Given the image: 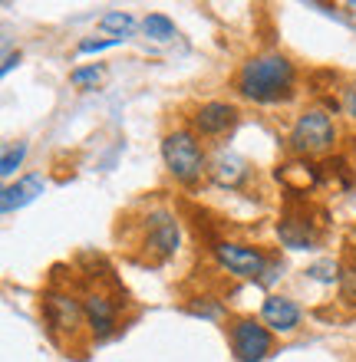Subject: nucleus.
Instances as JSON below:
<instances>
[{"label": "nucleus", "mask_w": 356, "mask_h": 362, "mask_svg": "<svg viewBox=\"0 0 356 362\" xmlns=\"http://www.w3.org/2000/svg\"><path fill=\"white\" fill-rule=\"evenodd\" d=\"M231 349L238 362H264L270 353V329L254 316H241L231 323Z\"/></svg>", "instance_id": "8"}, {"label": "nucleus", "mask_w": 356, "mask_h": 362, "mask_svg": "<svg viewBox=\"0 0 356 362\" xmlns=\"http://www.w3.org/2000/svg\"><path fill=\"white\" fill-rule=\"evenodd\" d=\"M294 63L280 53H264V57L248 59L244 66L238 69V79L234 86L244 99H254V103H280L294 93Z\"/></svg>", "instance_id": "1"}, {"label": "nucleus", "mask_w": 356, "mask_h": 362, "mask_svg": "<svg viewBox=\"0 0 356 362\" xmlns=\"http://www.w3.org/2000/svg\"><path fill=\"white\" fill-rule=\"evenodd\" d=\"M69 79H73V86H99L103 83V66H83V69H73L69 73Z\"/></svg>", "instance_id": "19"}, {"label": "nucleus", "mask_w": 356, "mask_h": 362, "mask_svg": "<svg viewBox=\"0 0 356 362\" xmlns=\"http://www.w3.org/2000/svg\"><path fill=\"white\" fill-rule=\"evenodd\" d=\"M142 30H145V37L159 40V43H165V40L175 37V23L165 17V13H149V17H145V23H142Z\"/></svg>", "instance_id": "15"}, {"label": "nucleus", "mask_w": 356, "mask_h": 362, "mask_svg": "<svg viewBox=\"0 0 356 362\" xmlns=\"http://www.w3.org/2000/svg\"><path fill=\"white\" fill-rule=\"evenodd\" d=\"M260 320H264V326L274 329V333H294L300 326V306L294 303V300H287V296L274 293L260 306Z\"/></svg>", "instance_id": "9"}, {"label": "nucleus", "mask_w": 356, "mask_h": 362, "mask_svg": "<svg viewBox=\"0 0 356 362\" xmlns=\"http://www.w3.org/2000/svg\"><path fill=\"white\" fill-rule=\"evenodd\" d=\"M214 257L228 274L244 276V280H268L270 267H268V254L260 247H248V244H231V240H222L214 244Z\"/></svg>", "instance_id": "7"}, {"label": "nucleus", "mask_w": 356, "mask_h": 362, "mask_svg": "<svg viewBox=\"0 0 356 362\" xmlns=\"http://www.w3.org/2000/svg\"><path fill=\"white\" fill-rule=\"evenodd\" d=\"M43 178L40 175H27V178H20L17 185H7L4 188V194H0V211L4 214H13V211L27 208L30 201H37L40 194H43Z\"/></svg>", "instance_id": "11"}, {"label": "nucleus", "mask_w": 356, "mask_h": 362, "mask_svg": "<svg viewBox=\"0 0 356 362\" xmlns=\"http://www.w3.org/2000/svg\"><path fill=\"white\" fill-rule=\"evenodd\" d=\"M234 122H238V109L231 103H205L192 115V125L202 135H224Z\"/></svg>", "instance_id": "10"}, {"label": "nucleus", "mask_w": 356, "mask_h": 362, "mask_svg": "<svg viewBox=\"0 0 356 362\" xmlns=\"http://www.w3.org/2000/svg\"><path fill=\"white\" fill-rule=\"evenodd\" d=\"M333 145H337V125L323 109H307L297 115V122L290 129V148L300 158L327 155Z\"/></svg>", "instance_id": "3"}, {"label": "nucleus", "mask_w": 356, "mask_h": 362, "mask_svg": "<svg viewBox=\"0 0 356 362\" xmlns=\"http://www.w3.org/2000/svg\"><path fill=\"white\" fill-rule=\"evenodd\" d=\"M23 155H27V145H10V148H4V162H0V175L4 178H10V175L20 168V162H23Z\"/></svg>", "instance_id": "17"}, {"label": "nucleus", "mask_w": 356, "mask_h": 362, "mask_svg": "<svg viewBox=\"0 0 356 362\" xmlns=\"http://www.w3.org/2000/svg\"><path fill=\"white\" fill-rule=\"evenodd\" d=\"M162 158H165V168L172 172L175 181L182 185H192V181L202 178V172L208 168L205 165V152L198 139H195L188 129H175L162 139Z\"/></svg>", "instance_id": "2"}, {"label": "nucleus", "mask_w": 356, "mask_h": 362, "mask_svg": "<svg viewBox=\"0 0 356 362\" xmlns=\"http://www.w3.org/2000/svg\"><path fill=\"white\" fill-rule=\"evenodd\" d=\"M277 234H280V240H284L287 247H294V250L310 247V240H314V234H310V228H307V221H300V218L280 221Z\"/></svg>", "instance_id": "14"}, {"label": "nucleus", "mask_w": 356, "mask_h": 362, "mask_svg": "<svg viewBox=\"0 0 356 362\" xmlns=\"http://www.w3.org/2000/svg\"><path fill=\"white\" fill-rule=\"evenodd\" d=\"M178 221H175L172 211L155 208L145 214L142 221V234H139V247H142V260H152V264H162L165 257H172L178 250Z\"/></svg>", "instance_id": "5"}, {"label": "nucleus", "mask_w": 356, "mask_h": 362, "mask_svg": "<svg viewBox=\"0 0 356 362\" xmlns=\"http://www.w3.org/2000/svg\"><path fill=\"white\" fill-rule=\"evenodd\" d=\"M208 172H212V178L218 181L222 188H238L241 181L248 178V165H244V158H238L234 152H218L214 162L208 165Z\"/></svg>", "instance_id": "13"}, {"label": "nucleus", "mask_w": 356, "mask_h": 362, "mask_svg": "<svg viewBox=\"0 0 356 362\" xmlns=\"http://www.w3.org/2000/svg\"><path fill=\"white\" fill-rule=\"evenodd\" d=\"M43 320L53 339H76L86 326L83 296H73L69 290H47L43 293Z\"/></svg>", "instance_id": "4"}, {"label": "nucleus", "mask_w": 356, "mask_h": 362, "mask_svg": "<svg viewBox=\"0 0 356 362\" xmlns=\"http://www.w3.org/2000/svg\"><path fill=\"white\" fill-rule=\"evenodd\" d=\"M119 43H122V37H116V40H83V43H79V53H99V49L119 47Z\"/></svg>", "instance_id": "21"}, {"label": "nucleus", "mask_w": 356, "mask_h": 362, "mask_svg": "<svg viewBox=\"0 0 356 362\" xmlns=\"http://www.w3.org/2000/svg\"><path fill=\"white\" fill-rule=\"evenodd\" d=\"M307 276H314V280H320V284H333V280H340V264L337 260H320V264H314V267H307Z\"/></svg>", "instance_id": "18"}, {"label": "nucleus", "mask_w": 356, "mask_h": 362, "mask_svg": "<svg viewBox=\"0 0 356 362\" xmlns=\"http://www.w3.org/2000/svg\"><path fill=\"white\" fill-rule=\"evenodd\" d=\"M277 181L287 191H294V194H307V191L320 181V168L317 165H310L307 158H294V162H287V165H280L277 168Z\"/></svg>", "instance_id": "12"}, {"label": "nucleus", "mask_w": 356, "mask_h": 362, "mask_svg": "<svg viewBox=\"0 0 356 362\" xmlns=\"http://www.w3.org/2000/svg\"><path fill=\"white\" fill-rule=\"evenodd\" d=\"M13 63H20V57H13V53H7V59H4V73H10V69H13Z\"/></svg>", "instance_id": "22"}, {"label": "nucleus", "mask_w": 356, "mask_h": 362, "mask_svg": "<svg viewBox=\"0 0 356 362\" xmlns=\"http://www.w3.org/2000/svg\"><path fill=\"white\" fill-rule=\"evenodd\" d=\"M99 27L103 30H109V33H132V27H135V20L129 17V13H119V10H113V13H106V17L99 20Z\"/></svg>", "instance_id": "16"}, {"label": "nucleus", "mask_w": 356, "mask_h": 362, "mask_svg": "<svg viewBox=\"0 0 356 362\" xmlns=\"http://www.w3.org/2000/svg\"><path fill=\"white\" fill-rule=\"evenodd\" d=\"M83 313H86V329L93 339H109L119 326V300L106 286H86L83 290Z\"/></svg>", "instance_id": "6"}, {"label": "nucleus", "mask_w": 356, "mask_h": 362, "mask_svg": "<svg viewBox=\"0 0 356 362\" xmlns=\"http://www.w3.org/2000/svg\"><path fill=\"white\" fill-rule=\"evenodd\" d=\"M340 290H343V300H347V303H356V260L343 267V276H340Z\"/></svg>", "instance_id": "20"}]
</instances>
